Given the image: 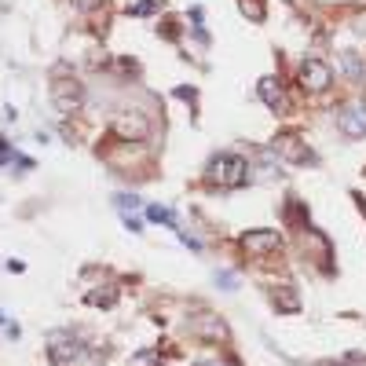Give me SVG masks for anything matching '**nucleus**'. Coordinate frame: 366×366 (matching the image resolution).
I'll use <instances>...</instances> for the list:
<instances>
[{
    "instance_id": "nucleus-13",
    "label": "nucleus",
    "mask_w": 366,
    "mask_h": 366,
    "mask_svg": "<svg viewBox=\"0 0 366 366\" xmlns=\"http://www.w3.org/2000/svg\"><path fill=\"white\" fill-rule=\"evenodd\" d=\"M341 67H344V74L355 77V81L362 77V62H359V55H352V52H348V55H341Z\"/></svg>"
},
{
    "instance_id": "nucleus-6",
    "label": "nucleus",
    "mask_w": 366,
    "mask_h": 366,
    "mask_svg": "<svg viewBox=\"0 0 366 366\" xmlns=\"http://www.w3.org/2000/svg\"><path fill=\"white\" fill-rule=\"evenodd\" d=\"M84 352H88V348H81L74 337H55L48 359H52V366H77L84 359Z\"/></svg>"
},
{
    "instance_id": "nucleus-5",
    "label": "nucleus",
    "mask_w": 366,
    "mask_h": 366,
    "mask_svg": "<svg viewBox=\"0 0 366 366\" xmlns=\"http://www.w3.org/2000/svg\"><path fill=\"white\" fill-rule=\"evenodd\" d=\"M271 150H275L278 158L293 161V165H308V161H315V158H311V150L304 147V139H300L297 132H282V136L275 139V147H271Z\"/></svg>"
},
{
    "instance_id": "nucleus-2",
    "label": "nucleus",
    "mask_w": 366,
    "mask_h": 366,
    "mask_svg": "<svg viewBox=\"0 0 366 366\" xmlns=\"http://www.w3.org/2000/svg\"><path fill=\"white\" fill-rule=\"evenodd\" d=\"M337 128L348 139H362L366 136V103L355 99V103H344L341 114H337Z\"/></svg>"
},
{
    "instance_id": "nucleus-9",
    "label": "nucleus",
    "mask_w": 366,
    "mask_h": 366,
    "mask_svg": "<svg viewBox=\"0 0 366 366\" xmlns=\"http://www.w3.org/2000/svg\"><path fill=\"white\" fill-rule=\"evenodd\" d=\"M256 96H261L275 114L286 110V92H282V81H278V77H261V84H256Z\"/></svg>"
},
{
    "instance_id": "nucleus-12",
    "label": "nucleus",
    "mask_w": 366,
    "mask_h": 366,
    "mask_svg": "<svg viewBox=\"0 0 366 366\" xmlns=\"http://www.w3.org/2000/svg\"><path fill=\"white\" fill-rule=\"evenodd\" d=\"M275 308H282V311H297V308H300V300L293 297V290H275Z\"/></svg>"
},
{
    "instance_id": "nucleus-15",
    "label": "nucleus",
    "mask_w": 366,
    "mask_h": 366,
    "mask_svg": "<svg viewBox=\"0 0 366 366\" xmlns=\"http://www.w3.org/2000/svg\"><path fill=\"white\" fill-rule=\"evenodd\" d=\"M165 4V0H139V4H128V15H150V11H158Z\"/></svg>"
},
{
    "instance_id": "nucleus-22",
    "label": "nucleus",
    "mask_w": 366,
    "mask_h": 366,
    "mask_svg": "<svg viewBox=\"0 0 366 366\" xmlns=\"http://www.w3.org/2000/svg\"><path fill=\"white\" fill-rule=\"evenodd\" d=\"M198 366H224V362H217V359H209V362H198Z\"/></svg>"
},
{
    "instance_id": "nucleus-7",
    "label": "nucleus",
    "mask_w": 366,
    "mask_h": 366,
    "mask_svg": "<svg viewBox=\"0 0 366 366\" xmlns=\"http://www.w3.org/2000/svg\"><path fill=\"white\" fill-rule=\"evenodd\" d=\"M114 132H118L121 139H147V132H150V121H147L143 114L125 110V114H118V118H114Z\"/></svg>"
},
{
    "instance_id": "nucleus-20",
    "label": "nucleus",
    "mask_w": 366,
    "mask_h": 366,
    "mask_svg": "<svg viewBox=\"0 0 366 366\" xmlns=\"http://www.w3.org/2000/svg\"><path fill=\"white\" fill-rule=\"evenodd\" d=\"M0 161H15V154H11V147L0 139Z\"/></svg>"
},
{
    "instance_id": "nucleus-11",
    "label": "nucleus",
    "mask_w": 366,
    "mask_h": 366,
    "mask_svg": "<svg viewBox=\"0 0 366 366\" xmlns=\"http://www.w3.org/2000/svg\"><path fill=\"white\" fill-rule=\"evenodd\" d=\"M147 217L154 220V224H168V227H176V217H172V209H168V205H147Z\"/></svg>"
},
{
    "instance_id": "nucleus-21",
    "label": "nucleus",
    "mask_w": 366,
    "mask_h": 366,
    "mask_svg": "<svg viewBox=\"0 0 366 366\" xmlns=\"http://www.w3.org/2000/svg\"><path fill=\"white\" fill-rule=\"evenodd\" d=\"M150 362H154V355H150V352H147V355H139V359H136L132 366H150Z\"/></svg>"
},
{
    "instance_id": "nucleus-14",
    "label": "nucleus",
    "mask_w": 366,
    "mask_h": 366,
    "mask_svg": "<svg viewBox=\"0 0 366 366\" xmlns=\"http://www.w3.org/2000/svg\"><path fill=\"white\" fill-rule=\"evenodd\" d=\"M84 300H88V304H96V308H99V304H103V308H110L118 297H114V290H96V293L84 297Z\"/></svg>"
},
{
    "instance_id": "nucleus-18",
    "label": "nucleus",
    "mask_w": 366,
    "mask_h": 366,
    "mask_svg": "<svg viewBox=\"0 0 366 366\" xmlns=\"http://www.w3.org/2000/svg\"><path fill=\"white\" fill-rule=\"evenodd\" d=\"M217 282H220L224 290H234V286H239V278H234L231 271H220V275H217Z\"/></svg>"
},
{
    "instance_id": "nucleus-17",
    "label": "nucleus",
    "mask_w": 366,
    "mask_h": 366,
    "mask_svg": "<svg viewBox=\"0 0 366 366\" xmlns=\"http://www.w3.org/2000/svg\"><path fill=\"white\" fill-rule=\"evenodd\" d=\"M114 202H118V209H121V212H128V209H136V205H139V198H136V195H118Z\"/></svg>"
},
{
    "instance_id": "nucleus-1",
    "label": "nucleus",
    "mask_w": 366,
    "mask_h": 366,
    "mask_svg": "<svg viewBox=\"0 0 366 366\" xmlns=\"http://www.w3.org/2000/svg\"><path fill=\"white\" fill-rule=\"evenodd\" d=\"M205 176H209V183H217V187H242L246 176H249V165L239 154H220V158L209 161Z\"/></svg>"
},
{
    "instance_id": "nucleus-8",
    "label": "nucleus",
    "mask_w": 366,
    "mask_h": 366,
    "mask_svg": "<svg viewBox=\"0 0 366 366\" xmlns=\"http://www.w3.org/2000/svg\"><path fill=\"white\" fill-rule=\"evenodd\" d=\"M278 242H282V234H278V231H249L242 239V249L253 253V256H261V253H275Z\"/></svg>"
},
{
    "instance_id": "nucleus-19",
    "label": "nucleus",
    "mask_w": 366,
    "mask_h": 366,
    "mask_svg": "<svg viewBox=\"0 0 366 366\" xmlns=\"http://www.w3.org/2000/svg\"><path fill=\"white\" fill-rule=\"evenodd\" d=\"M74 4H77L81 11H96L99 4H106V0H74Z\"/></svg>"
},
{
    "instance_id": "nucleus-3",
    "label": "nucleus",
    "mask_w": 366,
    "mask_h": 366,
    "mask_svg": "<svg viewBox=\"0 0 366 366\" xmlns=\"http://www.w3.org/2000/svg\"><path fill=\"white\" fill-rule=\"evenodd\" d=\"M300 84H304V92H326L330 88V81H333V74H330V67L322 59H304L300 62Z\"/></svg>"
},
{
    "instance_id": "nucleus-10",
    "label": "nucleus",
    "mask_w": 366,
    "mask_h": 366,
    "mask_svg": "<svg viewBox=\"0 0 366 366\" xmlns=\"http://www.w3.org/2000/svg\"><path fill=\"white\" fill-rule=\"evenodd\" d=\"M190 330H195L198 337H205V341H224V337H227L224 322H220V319H212V315H198L195 322H190Z\"/></svg>"
},
{
    "instance_id": "nucleus-16",
    "label": "nucleus",
    "mask_w": 366,
    "mask_h": 366,
    "mask_svg": "<svg viewBox=\"0 0 366 366\" xmlns=\"http://www.w3.org/2000/svg\"><path fill=\"white\" fill-rule=\"evenodd\" d=\"M242 15H249L253 18V23H261V18H264V8H261V0H242Z\"/></svg>"
},
{
    "instance_id": "nucleus-4",
    "label": "nucleus",
    "mask_w": 366,
    "mask_h": 366,
    "mask_svg": "<svg viewBox=\"0 0 366 366\" xmlns=\"http://www.w3.org/2000/svg\"><path fill=\"white\" fill-rule=\"evenodd\" d=\"M52 103H55V110H59V114H74V110H81V103H84V88H81V81H55V88H52Z\"/></svg>"
}]
</instances>
